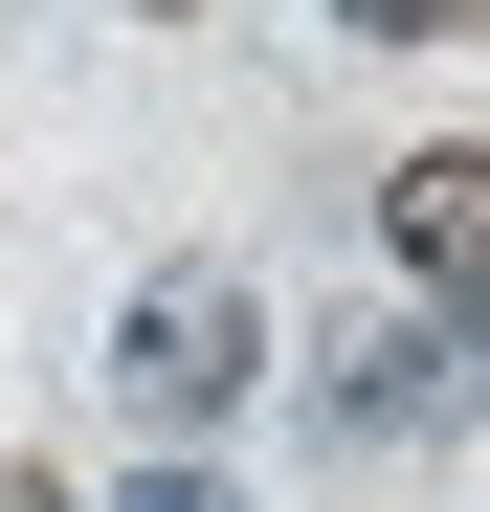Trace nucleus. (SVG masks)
<instances>
[{
    "mask_svg": "<svg viewBox=\"0 0 490 512\" xmlns=\"http://www.w3.org/2000/svg\"><path fill=\"white\" fill-rule=\"evenodd\" d=\"M357 45H446V23H490V0H335Z\"/></svg>",
    "mask_w": 490,
    "mask_h": 512,
    "instance_id": "obj_3",
    "label": "nucleus"
},
{
    "mask_svg": "<svg viewBox=\"0 0 490 512\" xmlns=\"http://www.w3.org/2000/svg\"><path fill=\"white\" fill-rule=\"evenodd\" d=\"M156 23H179V0H156Z\"/></svg>",
    "mask_w": 490,
    "mask_h": 512,
    "instance_id": "obj_6",
    "label": "nucleus"
},
{
    "mask_svg": "<svg viewBox=\"0 0 490 512\" xmlns=\"http://www.w3.org/2000/svg\"><path fill=\"white\" fill-rule=\"evenodd\" d=\"M134 512H223V490H201V468H156V490H134Z\"/></svg>",
    "mask_w": 490,
    "mask_h": 512,
    "instance_id": "obj_4",
    "label": "nucleus"
},
{
    "mask_svg": "<svg viewBox=\"0 0 490 512\" xmlns=\"http://www.w3.org/2000/svg\"><path fill=\"white\" fill-rule=\"evenodd\" d=\"M379 245H401L424 290H468V312H490V156H468V134H424V156L379 179Z\"/></svg>",
    "mask_w": 490,
    "mask_h": 512,
    "instance_id": "obj_2",
    "label": "nucleus"
},
{
    "mask_svg": "<svg viewBox=\"0 0 490 512\" xmlns=\"http://www.w3.org/2000/svg\"><path fill=\"white\" fill-rule=\"evenodd\" d=\"M0 512H67V490H45V468H0Z\"/></svg>",
    "mask_w": 490,
    "mask_h": 512,
    "instance_id": "obj_5",
    "label": "nucleus"
},
{
    "mask_svg": "<svg viewBox=\"0 0 490 512\" xmlns=\"http://www.w3.org/2000/svg\"><path fill=\"white\" fill-rule=\"evenodd\" d=\"M245 357H268V312H245L223 268H156V290L112 312V379H134V423H223V401H245Z\"/></svg>",
    "mask_w": 490,
    "mask_h": 512,
    "instance_id": "obj_1",
    "label": "nucleus"
}]
</instances>
